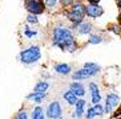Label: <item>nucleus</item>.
<instances>
[{
  "instance_id": "obj_1",
  "label": "nucleus",
  "mask_w": 121,
  "mask_h": 119,
  "mask_svg": "<svg viewBox=\"0 0 121 119\" xmlns=\"http://www.w3.org/2000/svg\"><path fill=\"white\" fill-rule=\"evenodd\" d=\"M52 44L61 50L68 53H75L78 49V44L73 31L65 25H57L52 29Z\"/></svg>"
},
{
  "instance_id": "obj_2",
  "label": "nucleus",
  "mask_w": 121,
  "mask_h": 119,
  "mask_svg": "<svg viewBox=\"0 0 121 119\" xmlns=\"http://www.w3.org/2000/svg\"><path fill=\"white\" fill-rule=\"evenodd\" d=\"M85 5L86 4L84 3L82 0H76L68 9L64 11L65 17L71 21V27H69V28H71L72 31H73V29H77L78 25L85 20V16H86Z\"/></svg>"
},
{
  "instance_id": "obj_3",
  "label": "nucleus",
  "mask_w": 121,
  "mask_h": 119,
  "mask_svg": "<svg viewBox=\"0 0 121 119\" xmlns=\"http://www.w3.org/2000/svg\"><path fill=\"white\" fill-rule=\"evenodd\" d=\"M41 58V49L39 45H31L20 52L19 60L24 65H32V63L39 62Z\"/></svg>"
},
{
  "instance_id": "obj_4",
  "label": "nucleus",
  "mask_w": 121,
  "mask_h": 119,
  "mask_svg": "<svg viewBox=\"0 0 121 119\" xmlns=\"http://www.w3.org/2000/svg\"><path fill=\"white\" fill-rule=\"evenodd\" d=\"M24 8L28 11V13H33L37 16L47 11L43 0H24Z\"/></svg>"
},
{
  "instance_id": "obj_5",
  "label": "nucleus",
  "mask_w": 121,
  "mask_h": 119,
  "mask_svg": "<svg viewBox=\"0 0 121 119\" xmlns=\"http://www.w3.org/2000/svg\"><path fill=\"white\" fill-rule=\"evenodd\" d=\"M121 102L120 95L114 94V93H109L107 94V98H105V105H104V110H105V114H110L113 111Z\"/></svg>"
},
{
  "instance_id": "obj_6",
  "label": "nucleus",
  "mask_w": 121,
  "mask_h": 119,
  "mask_svg": "<svg viewBox=\"0 0 121 119\" xmlns=\"http://www.w3.org/2000/svg\"><path fill=\"white\" fill-rule=\"evenodd\" d=\"M47 112V118L49 119H57V118H61L63 115V109H61V103L59 101H52L48 105L45 110Z\"/></svg>"
},
{
  "instance_id": "obj_7",
  "label": "nucleus",
  "mask_w": 121,
  "mask_h": 119,
  "mask_svg": "<svg viewBox=\"0 0 121 119\" xmlns=\"http://www.w3.org/2000/svg\"><path fill=\"white\" fill-rule=\"evenodd\" d=\"M85 13H86V17H89V19H99L104 15V8L100 4L86 3Z\"/></svg>"
},
{
  "instance_id": "obj_8",
  "label": "nucleus",
  "mask_w": 121,
  "mask_h": 119,
  "mask_svg": "<svg viewBox=\"0 0 121 119\" xmlns=\"http://www.w3.org/2000/svg\"><path fill=\"white\" fill-rule=\"evenodd\" d=\"M89 93H91V99H92L93 105H99L101 102V93H100V87L96 82H89L88 85Z\"/></svg>"
},
{
  "instance_id": "obj_9",
  "label": "nucleus",
  "mask_w": 121,
  "mask_h": 119,
  "mask_svg": "<svg viewBox=\"0 0 121 119\" xmlns=\"http://www.w3.org/2000/svg\"><path fill=\"white\" fill-rule=\"evenodd\" d=\"M85 106H86V101L84 98H80L77 101V103L75 105V110H73V114L72 116L75 119H81L82 116H85Z\"/></svg>"
},
{
  "instance_id": "obj_10",
  "label": "nucleus",
  "mask_w": 121,
  "mask_h": 119,
  "mask_svg": "<svg viewBox=\"0 0 121 119\" xmlns=\"http://www.w3.org/2000/svg\"><path fill=\"white\" fill-rule=\"evenodd\" d=\"M95 77L92 71H89L88 69L85 67H81V69H77L72 73V79L73 81H84V79H88V78H92Z\"/></svg>"
},
{
  "instance_id": "obj_11",
  "label": "nucleus",
  "mask_w": 121,
  "mask_h": 119,
  "mask_svg": "<svg viewBox=\"0 0 121 119\" xmlns=\"http://www.w3.org/2000/svg\"><path fill=\"white\" fill-rule=\"evenodd\" d=\"M69 90L73 91L78 98H84V95H85V93H86L85 86H84L80 81H73V82L69 85Z\"/></svg>"
},
{
  "instance_id": "obj_12",
  "label": "nucleus",
  "mask_w": 121,
  "mask_h": 119,
  "mask_svg": "<svg viewBox=\"0 0 121 119\" xmlns=\"http://www.w3.org/2000/svg\"><path fill=\"white\" fill-rule=\"evenodd\" d=\"M53 70H55V73L60 74V75H69V74L73 73L72 71V66L69 63H65V62H60V63L53 65Z\"/></svg>"
},
{
  "instance_id": "obj_13",
  "label": "nucleus",
  "mask_w": 121,
  "mask_h": 119,
  "mask_svg": "<svg viewBox=\"0 0 121 119\" xmlns=\"http://www.w3.org/2000/svg\"><path fill=\"white\" fill-rule=\"evenodd\" d=\"M47 95H48L47 93H36V91H32L31 94L27 95V101L33 102L36 105H40V103L47 98Z\"/></svg>"
},
{
  "instance_id": "obj_14",
  "label": "nucleus",
  "mask_w": 121,
  "mask_h": 119,
  "mask_svg": "<svg viewBox=\"0 0 121 119\" xmlns=\"http://www.w3.org/2000/svg\"><path fill=\"white\" fill-rule=\"evenodd\" d=\"M45 118H47V112L40 105H36L31 110V119H45Z\"/></svg>"
},
{
  "instance_id": "obj_15",
  "label": "nucleus",
  "mask_w": 121,
  "mask_h": 119,
  "mask_svg": "<svg viewBox=\"0 0 121 119\" xmlns=\"http://www.w3.org/2000/svg\"><path fill=\"white\" fill-rule=\"evenodd\" d=\"M93 29V25L91 21H86L84 20L81 23V24L78 25V28H77V33L78 35H81V36H85V35H91V32H92Z\"/></svg>"
},
{
  "instance_id": "obj_16",
  "label": "nucleus",
  "mask_w": 121,
  "mask_h": 119,
  "mask_svg": "<svg viewBox=\"0 0 121 119\" xmlns=\"http://www.w3.org/2000/svg\"><path fill=\"white\" fill-rule=\"evenodd\" d=\"M63 98H64V101L67 102L69 106H75L76 103H77V101L80 98H78L77 95L73 93L72 90H67V91H64L63 93Z\"/></svg>"
},
{
  "instance_id": "obj_17",
  "label": "nucleus",
  "mask_w": 121,
  "mask_h": 119,
  "mask_svg": "<svg viewBox=\"0 0 121 119\" xmlns=\"http://www.w3.org/2000/svg\"><path fill=\"white\" fill-rule=\"evenodd\" d=\"M82 67H85V69L89 70V71H92L93 75H97V74L101 73V66L96 62H85L84 65H82Z\"/></svg>"
},
{
  "instance_id": "obj_18",
  "label": "nucleus",
  "mask_w": 121,
  "mask_h": 119,
  "mask_svg": "<svg viewBox=\"0 0 121 119\" xmlns=\"http://www.w3.org/2000/svg\"><path fill=\"white\" fill-rule=\"evenodd\" d=\"M43 1L44 5H45V9L51 11V12H56L57 8H59V4H60V0H43Z\"/></svg>"
},
{
  "instance_id": "obj_19",
  "label": "nucleus",
  "mask_w": 121,
  "mask_h": 119,
  "mask_svg": "<svg viewBox=\"0 0 121 119\" xmlns=\"http://www.w3.org/2000/svg\"><path fill=\"white\" fill-rule=\"evenodd\" d=\"M48 89H49V83L44 79V81H39V82L35 85L33 91H36V93H47Z\"/></svg>"
},
{
  "instance_id": "obj_20",
  "label": "nucleus",
  "mask_w": 121,
  "mask_h": 119,
  "mask_svg": "<svg viewBox=\"0 0 121 119\" xmlns=\"http://www.w3.org/2000/svg\"><path fill=\"white\" fill-rule=\"evenodd\" d=\"M101 42H103V36L101 35H91L88 39V44H91V45H97Z\"/></svg>"
},
{
  "instance_id": "obj_21",
  "label": "nucleus",
  "mask_w": 121,
  "mask_h": 119,
  "mask_svg": "<svg viewBox=\"0 0 121 119\" xmlns=\"http://www.w3.org/2000/svg\"><path fill=\"white\" fill-rule=\"evenodd\" d=\"M24 36L27 39H33L35 36H37V32L33 31V29H29L28 25H25L24 27Z\"/></svg>"
},
{
  "instance_id": "obj_22",
  "label": "nucleus",
  "mask_w": 121,
  "mask_h": 119,
  "mask_svg": "<svg viewBox=\"0 0 121 119\" xmlns=\"http://www.w3.org/2000/svg\"><path fill=\"white\" fill-rule=\"evenodd\" d=\"M27 23H28V24H32V25L39 24V17H37V15L28 13V16H27Z\"/></svg>"
},
{
  "instance_id": "obj_23",
  "label": "nucleus",
  "mask_w": 121,
  "mask_h": 119,
  "mask_svg": "<svg viewBox=\"0 0 121 119\" xmlns=\"http://www.w3.org/2000/svg\"><path fill=\"white\" fill-rule=\"evenodd\" d=\"M93 109H95V112H96L97 116H103L104 114H105L104 106L101 105V103H99V105H93Z\"/></svg>"
},
{
  "instance_id": "obj_24",
  "label": "nucleus",
  "mask_w": 121,
  "mask_h": 119,
  "mask_svg": "<svg viewBox=\"0 0 121 119\" xmlns=\"http://www.w3.org/2000/svg\"><path fill=\"white\" fill-rule=\"evenodd\" d=\"M96 112H95V109H93V106L92 107H89V109H86V112H85V118L86 119H93V118H96Z\"/></svg>"
},
{
  "instance_id": "obj_25",
  "label": "nucleus",
  "mask_w": 121,
  "mask_h": 119,
  "mask_svg": "<svg viewBox=\"0 0 121 119\" xmlns=\"http://www.w3.org/2000/svg\"><path fill=\"white\" fill-rule=\"evenodd\" d=\"M15 119H29V118H28V114H27L25 110H20V111L15 115Z\"/></svg>"
},
{
  "instance_id": "obj_26",
  "label": "nucleus",
  "mask_w": 121,
  "mask_h": 119,
  "mask_svg": "<svg viewBox=\"0 0 121 119\" xmlns=\"http://www.w3.org/2000/svg\"><path fill=\"white\" fill-rule=\"evenodd\" d=\"M75 1L76 0H60V4H61V7L63 8H69Z\"/></svg>"
},
{
  "instance_id": "obj_27",
  "label": "nucleus",
  "mask_w": 121,
  "mask_h": 119,
  "mask_svg": "<svg viewBox=\"0 0 121 119\" xmlns=\"http://www.w3.org/2000/svg\"><path fill=\"white\" fill-rule=\"evenodd\" d=\"M88 3H95V4H100V1L101 0H86Z\"/></svg>"
},
{
  "instance_id": "obj_28",
  "label": "nucleus",
  "mask_w": 121,
  "mask_h": 119,
  "mask_svg": "<svg viewBox=\"0 0 121 119\" xmlns=\"http://www.w3.org/2000/svg\"><path fill=\"white\" fill-rule=\"evenodd\" d=\"M116 1H117V5H118V8L121 9V0H116Z\"/></svg>"
},
{
  "instance_id": "obj_29",
  "label": "nucleus",
  "mask_w": 121,
  "mask_h": 119,
  "mask_svg": "<svg viewBox=\"0 0 121 119\" xmlns=\"http://www.w3.org/2000/svg\"><path fill=\"white\" fill-rule=\"evenodd\" d=\"M118 20H120V23H121V12H120V15H118Z\"/></svg>"
},
{
  "instance_id": "obj_30",
  "label": "nucleus",
  "mask_w": 121,
  "mask_h": 119,
  "mask_svg": "<svg viewBox=\"0 0 121 119\" xmlns=\"http://www.w3.org/2000/svg\"><path fill=\"white\" fill-rule=\"evenodd\" d=\"M57 119H63V118H57Z\"/></svg>"
}]
</instances>
